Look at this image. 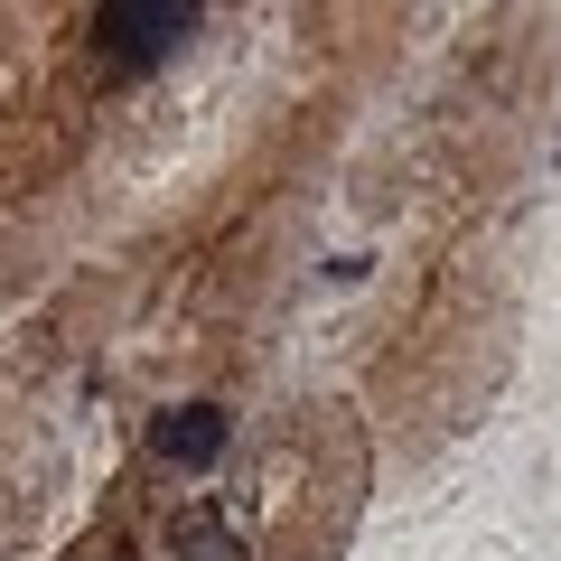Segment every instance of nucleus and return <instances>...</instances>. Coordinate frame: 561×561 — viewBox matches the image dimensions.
<instances>
[{
    "label": "nucleus",
    "mask_w": 561,
    "mask_h": 561,
    "mask_svg": "<svg viewBox=\"0 0 561 561\" xmlns=\"http://www.w3.org/2000/svg\"><path fill=\"white\" fill-rule=\"evenodd\" d=\"M187 38H197V10L187 0H113V10H94V47L113 66H160Z\"/></svg>",
    "instance_id": "nucleus-1"
},
{
    "label": "nucleus",
    "mask_w": 561,
    "mask_h": 561,
    "mask_svg": "<svg viewBox=\"0 0 561 561\" xmlns=\"http://www.w3.org/2000/svg\"><path fill=\"white\" fill-rule=\"evenodd\" d=\"M225 431H234L225 402H179V412L150 431V449H160L169 468H206V459H225Z\"/></svg>",
    "instance_id": "nucleus-2"
},
{
    "label": "nucleus",
    "mask_w": 561,
    "mask_h": 561,
    "mask_svg": "<svg viewBox=\"0 0 561 561\" xmlns=\"http://www.w3.org/2000/svg\"><path fill=\"white\" fill-rule=\"evenodd\" d=\"M179 561H243V534L225 515H187V534H179Z\"/></svg>",
    "instance_id": "nucleus-3"
}]
</instances>
